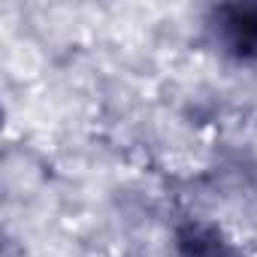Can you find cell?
I'll return each mask as SVG.
<instances>
[{"instance_id": "obj_1", "label": "cell", "mask_w": 257, "mask_h": 257, "mask_svg": "<svg viewBox=\"0 0 257 257\" xmlns=\"http://www.w3.org/2000/svg\"><path fill=\"white\" fill-rule=\"evenodd\" d=\"M209 46L236 67H257V4H218L203 16Z\"/></svg>"}, {"instance_id": "obj_2", "label": "cell", "mask_w": 257, "mask_h": 257, "mask_svg": "<svg viewBox=\"0 0 257 257\" xmlns=\"http://www.w3.org/2000/svg\"><path fill=\"white\" fill-rule=\"evenodd\" d=\"M173 257H242L236 242L209 218H182L170 236Z\"/></svg>"}]
</instances>
